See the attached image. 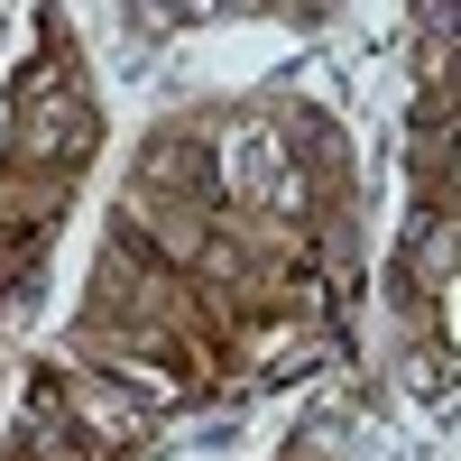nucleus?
<instances>
[{"label": "nucleus", "instance_id": "f257e3e1", "mask_svg": "<svg viewBox=\"0 0 461 461\" xmlns=\"http://www.w3.org/2000/svg\"><path fill=\"white\" fill-rule=\"evenodd\" d=\"M185 176H212L194 139H158V148H148V185H167V194H185Z\"/></svg>", "mask_w": 461, "mask_h": 461}, {"label": "nucleus", "instance_id": "f03ea898", "mask_svg": "<svg viewBox=\"0 0 461 461\" xmlns=\"http://www.w3.org/2000/svg\"><path fill=\"white\" fill-rule=\"evenodd\" d=\"M230 167H240V176H258V167H267V130H240V139H230ZM267 203H295V176H277V185H267Z\"/></svg>", "mask_w": 461, "mask_h": 461}]
</instances>
